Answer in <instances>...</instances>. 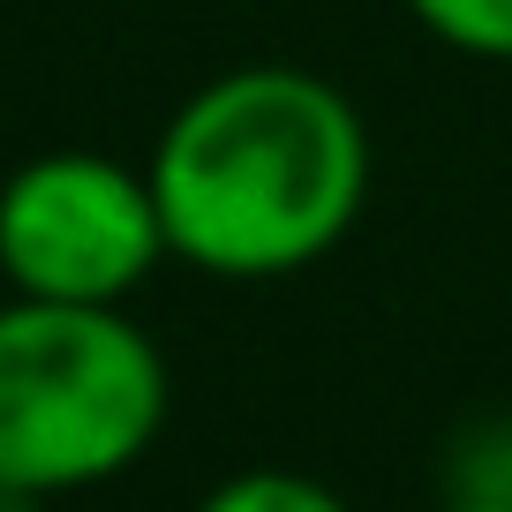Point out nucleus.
Listing matches in <instances>:
<instances>
[{
	"label": "nucleus",
	"instance_id": "obj_2",
	"mask_svg": "<svg viewBox=\"0 0 512 512\" xmlns=\"http://www.w3.org/2000/svg\"><path fill=\"white\" fill-rule=\"evenodd\" d=\"M166 354L121 302H0V482L68 497L113 482L166 430Z\"/></svg>",
	"mask_w": 512,
	"mask_h": 512
},
{
	"label": "nucleus",
	"instance_id": "obj_5",
	"mask_svg": "<svg viewBox=\"0 0 512 512\" xmlns=\"http://www.w3.org/2000/svg\"><path fill=\"white\" fill-rule=\"evenodd\" d=\"M407 16L467 61H512V0H407Z\"/></svg>",
	"mask_w": 512,
	"mask_h": 512
},
{
	"label": "nucleus",
	"instance_id": "obj_3",
	"mask_svg": "<svg viewBox=\"0 0 512 512\" xmlns=\"http://www.w3.org/2000/svg\"><path fill=\"white\" fill-rule=\"evenodd\" d=\"M166 219L144 166L46 151L0 181V279L38 302H128L166 264Z\"/></svg>",
	"mask_w": 512,
	"mask_h": 512
},
{
	"label": "nucleus",
	"instance_id": "obj_4",
	"mask_svg": "<svg viewBox=\"0 0 512 512\" xmlns=\"http://www.w3.org/2000/svg\"><path fill=\"white\" fill-rule=\"evenodd\" d=\"M196 512H354L332 482L294 475V467H241V475L211 482Z\"/></svg>",
	"mask_w": 512,
	"mask_h": 512
},
{
	"label": "nucleus",
	"instance_id": "obj_7",
	"mask_svg": "<svg viewBox=\"0 0 512 512\" xmlns=\"http://www.w3.org/2000/svg\"><path fill=\"white\" fill-rule=\"evenodd\" d=\"M445 512H512V505H497V497H460V505H445Z\"/></svg>",
	"mask_w": 512,
	"mask_h": 512
},
{
	"label": "nucleus",
	"instance_id": "obj_1",
	"mask_svg": "<svg viewBox=\"0 0 512 512\" xmlns=\"http://www.w3.org/2000/svg\"><path fill=\"white\" fill-rule=\"evenodd\" d=\"M144 174L181 264L211 279H287L362 219L369 121L317 68L249 61L166 113Z\"/></svg>",
	"mask_w": 512,
	"mask_h": 512
},
{
	"label": "nucleus",
	"instance_id": "obj_6",
	"mask_svg": "<svg viewBox=\"0 0 512 512\" xmlns=\"http://www.w3.org/2000/svg\"><path fill=\"white\" fill-rule=\"evenodd\" d=\"M0 512H46V497H38V490H8V482H0Z\"/></svg>",
	"mask_w": 512,
	"mask_h": 512
}]
</instances>
